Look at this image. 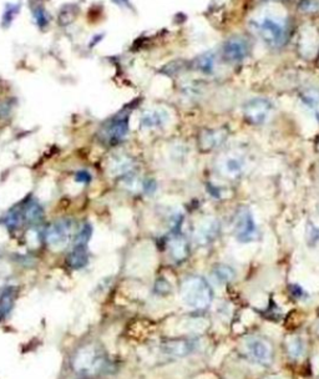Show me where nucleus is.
<instances>
[{
  "label": "nucleus",
  "mask_w": 319,
  "mask_h": 379,
  "mask_svg": "<svg viewBox=\"0 0 319 379\" xmlns=\"http://www.w3.org/2000/svg\"><path fill=\"white\" fill-rule=\"evenodd\" d=\"M180 296L186 307L195 311H202L212 303L214 291L203 277L189 276L181 284Z\"/></svg>",
  "instance_id": "f257e3e1"
},
{
  "label": "nucleus",
  "mask_w": 319,
  "mask_h": 379,
  "mask_svg": "<svg viewBox=\"0 0 319 379\" xmlns=\"http://www.w3.org/2000/svg\"><path fill=\"white\" fill-rule=\"evenodd\" d=\"M252 27L267 45L274 48L283 45L288 34L287 22L280 15L266 14L256 19Z\"/></svg>",
  "instance_id": "f03ea898"
},
{
  "label": "nucleus",
  "mask_w": 319,
  "mask_h": 379,
  "mask_svg": "<svg viewBox=\"0 0 319 379\" xmlns=\"http://www.w3.org/2000/svg\"><path fill=\"white\" fill-rule=\"evenodd\" d=\"M233 236L241 243L253 242L258 238V227L251 209L242 207L233 218Z\"/></svg>",
  "instance_id": "7ed1b4c3"
},
{
  "label": "nucleus",
  "mask_w": 319,
  "mask_h": 379,
  "mask_svg": "<svg viewBox=\"0 0 319 379\" xmlns=\"http://www.w3.org/2000/svg\"><path fill=\"white\" fill-rule=\"evenodd\" d=\"M246 156L240 151H228L217 160V170L223 177L236 180L246 170Z\"/></svg>",
  "instance_id": "20e7f679"
},
{
  "label": "nucleus",
  "mask_w": 319,
  "mask_h": 379,
  "mask_svg": "<svg viewBox=\"0 0 319 379\" xmlns=\"http://www.w3.org/2000/svg\"><path fill=\"white\" fill-rule=\"evenodd\" d=\"M273 106L271 101L263 97L251 99L243 105L244 119L253 125H262L268 120Z\"/></svg>",
  "instance_id": "39448f33"
},
{
  "label": "nucleus",
  "mask_w": 319,
  "mask_h": 379,
  "mask_svg": "<svg viewBox=\"0 0 319 379\" xmlns=\"http://www.w3.org/2000/svg\"><path fill=\"white\" fill-rule=\"evenodd\" d=\"M243 347L247 355L258 363L269 364L272 362V346L263 338L256 337V335L246 337L243 341Z\"/></svg>",
  "instance_id": "423d86ee"
},
{
  "label": "nucleus",
  "mask_w": 319,
  "mask_h": 379,
  "mask_svg": "<svg viewBox=\"0 0 319 379\" xmlns=\"http://www.w3.org/2000/svg\"><path fill=\"white\" fill-rule=\"evenodd\" d=\"M221 234V222L217 217L207 216L197 223L194 236L200 246H208L217 240Z\"/></svg>",
  "instance_id": "0eeeda50"
},
{
  "label": "nucleus",
  "mask_w": 319,
  "mask_h": 379,
  "mask_svg": "<svg viewBox=\"0 0 319 379\" xmlns=\"http://www.w3.org/2000/svg\"><path fill=\"white\" fill-rule=\"evenodd\" d=\"M73 225L71 221L61 220L56 221L47 229L45 238H47L49 246L54 249H61L68 245L70 241V234Z\"/></svg>",
  "instance_id": "6e6552de"
},
{
  "label": "nucleus",
  "mask_w": 319,
  "mask_h": 379,
  "mask_svg": "<svg viewBox=\"0 0 319 379\" xmlns=\"http://www.w3.org/2000/svg\"><path fill=\"white\" fill-rule=\"evenodd\" d=\"M228 137V131L225 128L206 129L198 135V149L202 152H211L220 148Z\"/></svg>",
  "instance_id": "1a4fd4ad"
},
{
  "label": "nucleus",
  "mask_w": 319,
  "mask_h": 379,
  "mask_svg": "<svg viewBox=\"0 0 319 379\" xmlns=\"http://www.w3.org/2000/svg\"><path fill=\"white\" fill-rule=\"evenodd\" d=\"M249 54V44L241 36L228 39L223 45V57L229 62H240Z\"/></svg>",
  "instance_id": "9d476101"
},
{
  "label": "nucleus",
  "mask_w": 319,
  "mask_h": 379,
  "mask_svg": "<svg viewBox=\"0 0 319 379\" xmlns=\"http://www.w3.org/2000/svg\"><path fill=\"white\" fill-rule=\"evenodd\" d=\"M169 122V114L166 109H151L141 115L140 125L142 129H161Z\"/></svg>",
  "instance_id": "9b49d317"
},
{
  "label": "nucleus",
  "mask_w": 319,
  "mask_h": 379,
  "mask_svg": "<svg viewBox=\"0 0 319 379\" xmlns=\"http://www.w3.org/2000/svg\"><path fill=\"white\" fill-rule=\"evenodd\" d=\"M168 254L175 262H182L189 255V245L185 237L180 234H174L167 241Z\"/></svg>",
  "instance_id": "f8f14e48"
},
{
  "label": "nucleus",
  "mask_w": 319,
  "mask_h": 379,
  "mask_svg": "<svg viewBox=\"0 0 319 379\" xmlns=\"http://www.w3.org/2000/svg\"><path fill=\"white\" fill-rule=\"evenodd\" d=\"M129 133V117L122 116L115 119L106 130V137L111 143H117Z\"/></svg>",
  "instance_id": "ddd939ff"
},
{
  "label": "nucleus",
  "mask_w": 319,
  "mask_h": 379,
  "mask_svg": "<svg viewBox=\"0 0 319 379\" xmlns=\"http://www.w3.org/2000/svg\"><path fill=\"white\" fill-rule=\"evenodd\" d=\"M195 343L187 340H176L169 341L167 343L163 344L162 349L167 355H172V357H183L187 355L191 352H194Z\"/></svg>",
  "instance_id": "4468645a"
},
{
  "label": "nucleus",
  "mask_w": 319,
  "mask_h": 379,
  "mask_svg": "<svg viewBox=\"0 0 319 379\" xmlns=\"http://www.w3.org/2000/svg\"><path fill=\"white\" fill-rule=\"evenodd\" d=\"M134 170V161L126 155H117L115 156L110 162V171L116 176H126V175L132 174Z\"/></svg>",
  "instance_id": "2eb2a0df"
},
{
  "label": "nucleus",
  "mask_w": 319,
  "mask_h": 379,
  "mask_svg": "<svg viewBox=\"0 0 319 379\" xmlns=\"http://www.w3.org/2000/svg\"><path fill=\"white\" fill-rule=\"evenodd\" d=\"M16 298L15 287H7L0 292V317H7L13 309Z\"/></svg>",
  "instance_id": "dca6fc26"
},
{
  "label": "nucleus",
  "mask_w": 319,
  "mask_h": 379,
  "mask_svg": "<svg viewBox=\"0 0 319 379\" xmlns=\"http://www.w3.org/2000/svg\"><path fill=\"white\" fill-rule=\"evenodd\" d=\"M88 249H86V246L84 245H76L75 248L68 256L69 266L74 269L84 268L86 263H88Z\"/></svg>",
  "instance_id": "f3484780"
},
{
  "label": "nucleus",
  "mask_w": 319,
  "mask_h": 379,
  "mask_svg": "<svg viewBox=\"0 0 319 379\" xmlns=\"http://www.w3.org/2000/svg\"><path fill=\"white\" fill-rule=\"evenodd\" d=\"M42 215H44V212H42V207L40 206L39 202H36V201H29V202L27 203V206H25L24 208V218L25 220L28 221V222L30 223H36L39 222L40 220L42 218Z\"/></svg>",
  "instance_id": "a211bd4d"
},
{
  "label": "nucleus",
  "mask_w": 319,
  "mask_h": 379,
  "mask_svg": "<svg viewBox=\"0 0 319 379\" xmlns=\"http://www.w3.org/2000/svg\"><path fill=\"white\" fill-rule=\"evenodd\" d=\"M212 273H214V277L216 278L217 282H220V283L231 282L236 276L235 269L232 268V267H229L228 265H223V263H220V265L215 266Z\"/></svg>",
  "instance_id": "6ab92c4d"
},
{
  "label": "nucleus",
  "mask_w": 319,
  "mask_h": 379,
  "mask_svg": "<svg viewBox=\"0 0 319 379\" xmlns=\"http://www.w3.org/2000/svg\"><path fill=\"white\" fill-rule=\"evenodd\" d=\"M301 99L307 108L315 111L317 116H319V90H317V89H307L302 93Z\"/></svg>",
  "instance_id": "aec40b11"
},
{
  "label": "nucleus",
  "mask_w": 319,
  "mask_h": 379,
  "mask_svg": "<svg viewBox=\"0 0 319 379\" xmlns=\"http://www.w3.org/2000/svg\"><path fill=\"white\" fill-rule=\"evenodd\" d=\"M215 62H216V57L214 54L205 53L196 59V68L201 73L211 74L215 69Z\"/></svg>",
  "instance_id": "412c9836"
},
{
  "label": "nucleus",
  "mask_w": 319,
  "mask_h": 379,
  "mask_svg": "<svg viewBox=\"0 0 319 379\" xmlns=\"http://www.w3.org/2000/svg\"><path fill=\"white\" fill-rule=\"evenodd\" d=\"M306 238L309 245H315L319 242V227L310 221L306 226Z\"/></svg>",
  "instance_id": "4be33fe9"
},
{
  "label": "nucleus",
  "mask_w": 319,
  "mask_h": 379,
  "mask_svg": "<svg viewBox=\"0 0 319 379\" xmlns=\"http://www.w3.org/2000/svg\"><path fill=\"white\" fill-rule=\"evenodd\" d=\"M91 235H93V227H91L90 223H85L80 229L79 235L76 237V245H88V242L90 241Z\"/></svg>",
  "instance_id": "5701e85b"
},
{
  "label": "nucleus",
  "mask_w": 319,
  "mask_h": 379,
  "mask_svg": "<svg viewBox=\"0 0 319 379\" xmlns=\"http://www.w3.org/2000/svg\"><path fill=\"white\" fill-rule=\"evenodd\" d=\"M288 351L293 358L301 357L302 353H303V344H302L300 338L293 337L288 341Z\"/></svg>",
  "instance_id": "b1692460"
},
{
  "label": "nucleus",
  "mask_w": 319,
  "mask_h": 379,
  "mask_svg": "<svg viewBox=\"0 0 319 379\" xmlns=\"http://www.w3.org/2000/svg\"><path fill=\"white\" fill-rule=\"evenodd\" d=\"M187 149L183 145H175L171 149V159L176 160V161H183L187 157Z\"/></svg>",
  "instance_id": "393cba45"
},
{
  "label": "nucleus",
  "mask_w": 319,
  "mask_h": 379,
  "mask_svg": "<svg viewBox=\"0 0 319 379\" xmlns=\"http://www.w3.org/2000/svg\"><path fill=\"white\" fill-rule=\"evenodd\" d=\"M19 223H20V220H19L18 212H11V214H9L7 217H5V225H7L9 228L16 227Z\"/></svg>",
  "instance_id": "a878e982"
},
{
  "label": "nucleus",
  "mask_w": 319,
  "mask_h": 379,
  "mask_svg": "<svg viewBox=\"0 0 319 379\" xmlns=\"http://www.w3.org/2000/svg\"><path fill=\"white\" fill-rule=\"evenodd\" d=\"M91 174L86 170H80L75 174V181L79 183H89L91 182Z\"/></svg>",
  "instance_id": "bb28decb"
},
{
  "label": "nucleus",
  "mask_w": 319,
  "mask_h": 379,
  "mask_svg": "<svg viewBox=\"0 0 319 379\" xmlns=\"http://www.w3.org/2000/svg\"><path fill=\"white\" fill-rule=\"evenodd\" d=\"M155 289H156L157 293L166 294V293H168L169 289H171V286H169L167 281H165V280H162V278H161V280H159L156 282V286H155Z\"/></svg>",
  "instance_id": "cd10ccee"
},
{
  "label": "nucleus",
  "mask_w": 319,
  "mask_h": 379,
  "mask_svg": "<svg viewBox=\"0 0 319 379\" xmlns=\"http://www.w3.org/2000/svg\"><path fill=\"white\" fill-rule=\"evenodd\" d=\"M315 149H317V151H319V136L317 139V143H315Z\"/></svg>",
  "instance_id": "c85d7f7f"
},
{
  "label": "nucleus",
  "mask_w": 319,
  "mask_h": 379,
  "mask_svg": "<svg viewBox=\"0 0 319 379\" xmlns=\"http://www.w3.org/2000/svg\"><path fill=\"white\" fill-rule=\"evenodd\" d=\"M268 379H282L280 377H272V378H268Z\"/></svg>",
  "instance_id": "c756f323"
},
{
  "label": "nucleus",
  "mask_w": 319,
  "mask_h": 379,
  "mask_svg": "<svg viewBox=\"0 0 319 379\" xmlns=\"http://www.w3.org/2000/svg\"><path fill=\"white\" fill-rule=\"evenodd\" d=\"M317 208H318V212H319V203H318V206H317Z\"/></svg>",
  "instance_id": "7c9ffc66"
}]
</instances>
